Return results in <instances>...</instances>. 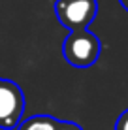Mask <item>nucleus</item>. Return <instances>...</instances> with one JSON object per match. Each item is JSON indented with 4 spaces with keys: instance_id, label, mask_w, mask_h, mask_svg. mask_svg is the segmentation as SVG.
Segmentation results:
<instances>
[{
    "instance_id": "nucleus-2",
    "label": "nucleus",
    "mask_w": 128,
    "mask_h": 130,
    "mask_svg": "<svg viewBox=\"0 0 128 130\" xmlns=\"http://www.w3.org/2000/svg\"><path fill=\"white\" fill-rule=\"evenodd\" d=\"M55 13L68 30H85L98 13L96 0H57Z\"/></svg>"
},
{
    "instance_id": "nucleus-7",
    "label": "nucleus",
    "mask_w": 128,
    "mask_h": 130,
    "mask_svg": "<svg viewBox=\"0 0 128 130\" xmlns=\"http://www.w3.org/2000/svg\"><path fill=\"white\" fill-rule=\"evenodd\" d=\"M119 2H121V6L124 8V10L128 11V0H119Z\"/></svg>"
},
{
    "instance_id": "nucleus-1",
    "label": "nucleus",
    "mask_w": 128,
    "mask_h": 130,
    "mask_svg": "<svg viewBox=\"0 0 128 130\" xmlns=\"http://www.w3.org/2000/svg\"><path fill=\"white\" fill-rule=\"evenodd\" d=\"M100 40L96 34L85 30H70L62 43V55L68 64L76 68H89L100 57Z\"/></svg>"
},
{
    "instance_id": "nucleus-5",
    "label": "nucleus",
    "mask_w": 128,
    "mask_h": 130,
    "mask_svg": "<svg viewBox=\"0 0 128 130\" xmlns=\"http://www.w3.org/2000/svg\"><path fill=\"white\" fill-rule=\"evenodd\" d=\"M115 130H128V109H126L119 119H117V123H115Z\"/></svg>"
},
{
    "instance_id": "nucleus-4",
    "label": "nucleus",
    "mask_w": 128,
    "mask_h": 130,
    "mask_svg": "<svg viewBox=\"0 0 128 130\" xmlns=\"http://www.w3.org/2000/svg\"><path fill=\"white\" fill-rule=\"evenodd\" d=\"M60 121L51 115H32L17 124V130H57Z\"/></svg>"
},
{
    "instance_id": "nucleus-6",
    "label": "nucleus",
    "mask_w": 128,
    "mask_h": 130,
    "mask_svg": "<svg viewBox=\"0 0 128 130\" xmlns=\"http://www.w3.org/2000/svg\"><path fill=\"white\" fill-rule=\"evenodd\" d=\"M57 130H83L79 124L72 123V121H60L59 126H57Z\"/></svg>"
},
{
    "instance_id": "nucleus-3",
    "label": "nucleus",
    "mask_w": 128,
    "mask_h": 130,
    "mask_svg": "<svg viewBox=\"0 0 128 130\" xmlns=\"http://www.w3.org/2000/svg\"><path fill=\"white\" fill-rule=\"evenodd\" d=\"M25 111V94L11 79L0 77V128H17Z\"/></svg>"
}]
</instances>
